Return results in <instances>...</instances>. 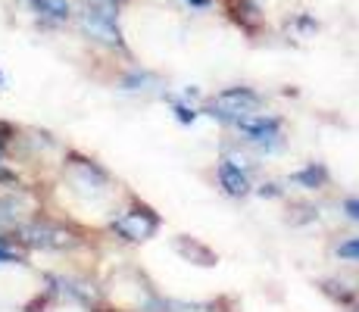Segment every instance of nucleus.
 I'll return each mask as SVG.
<instances>
[{
	"label": "nucleus",
	"mask_w": 359,
	"mask_h": 312,
	"mask_svg": "<svg viewBox=\"0 0 359 312\" xmlns=\"http://www.w3.org/2000/svg\"><path fill=\"white\" fill-rule=\"evenodd\" d=\"M188 6H194V10H206L210 6V0H184Z\"/></svg>",
	"instance_id": "2eb2a0df"
},
{
	"label": "nucleus",
	"mask_w": 359,
	"mask_h": 312,
	"mask_svg": "<svg viewBox=\"0 0 359 312\" xmlns=\"http://www.w3.org/2000/svg\"><path fill=\"white\" fill-rule=\"evenodd\" d=\"M13 259H16V256H13V253H10V250H6L4 244H0V262H13Z\"/></svg>",
	"instance_id": "dca6fc26"
},
{
	"label": "nucleus",
	"mask_w": 359,
	"mask_h": 312,
	"mask_svg": "<svg viewBox=\"0 0 359 312\" xmlns=\"http://www.w3.org/2000/svg\"><path fill=\"white\" fill-rule=\"evenodd\" d=\"M257 107H259V97L253 94L250 88H229V91H222L216 97V103H212V116L222 119V122H238Z\"/></svg>",
	"instance_id": "f03ea898"
},
{
	"label": "nucleus",
	"mask_w": 359,
	"mask_h": 312,
	"mask_svg": "<svg viewBox=\"0 0 359 312\" xmlns=\"http://www.w3.org/2000/svg\"><path fill=\"white\" fill-rule=\"evenodd\" d=\"M22 234H25V240L34 244V247H63V244H69V234L60 231V228H50V225H29V228H22Z\"/></svg>",
	"instance_id": "423d86ee"
},
{
	"label": "nucleus",
	"mask_w": 359,
	"mask_h": 312,
	"mask_svg": "<svg viewBox=\"0 0 359 312\" xmlns=\"http://www.w3.org/2000/svg\"><path fill=\"white\" fill-rule=\"evenodd\" d=\"M294 182H297V184H303V187H309V191H316V187L325 182V169H322V165H309V169L297 172Z\"/></svg>",
	"instance_id": "6e6552de"
},
{
	"label": "nucleus",
	"mask_w": 359,
	"mask_h": 312,
	"mask_svg": "<svg viewBox=\"0 0 359 312\" xmlns=\"http://www.w3.org/2000/svg\"><path fill=\"white\" fill-rule=\"evenodd\" d=\"M113 228L128 240H144L156 231V219L150 212H126V216L113 219Z\"/></svg>",
	"instance_id": "20e7f679"
},
{
	"label": "nucleus",
	"mask_w": 359,
	"mask_h": 312,
	"mask_svg": "<svg viewBox=\"0 0 359 312\" xmlns=\"http://www.w3.org/2000/svg\"><path fill=\"white\" fill-rule=\"evenodd\" d=\"M219 182H222V187L231 197H244V194L250 191V182H247L244 169H241L234 159H222V163H219Z\"/></svg>",
	"instance_id": "39448f33"
},
{
	"label": "nucleus",
	"mask_w": 359,
	"mask_h": 312,
	"mask_svg": "<svg viewBox=\"0 0 359 312\" xmlns=\"http://www.w3.org/2000/svg\"><path fill=\"white\" fill-rule=\"evenodd\" d=\"M175 113H178V119H182V122H194L197 119V109L188 107V103H178L175 100Z\"/></svg>",
	"instance_id": "f8f14e48"
},
{
	"label": "nucleus",
	"mask_w": 359,
	"mask_h": 312,
	"mask_svg": "<svg viewBox=\"0 0 359 312\" xmlns=\"http://www.w3.org/2000/svg\"><path fill=\"white\" fill-rule=\"evenodd\" d=\"M259 194H262V197H278L281 191H278V184H262V187H259Z\"/></svg>",
	"instance_id": "4468645a"
},
{
	"label": "nucleus",
	"mask_w": 359,
	"mask_h": 312,
	"mask_svg": "<svg viewBox=\"0 0 359 312\" xmlns=\"http://www.w3.org/2000/svg\"><path fill=\"white\" fill-rule=\"evenodd\" d=\"M344 212H347L353 222H359V200L356 197H350V200H344Z\"/></svg>",
	"instance_id": "ddd939ff"
},
{
	"label": "nucleus",
	"mask_w": 359,
	"mask_h": 312,
	"mask_svg": "<svg viewBox=\"0 0 359 312\" xmlns=\"http://www.w3.org/2000/svg\"><path fill=\"white\" fill-rule=\"evenodd\" d=\"M16 222V203L13 200H0V228L13 225Z\"/></svg>",
	"instance_id": "9b49d317"
},
{
	"label": "nucleus",
	"mask_w": 359,
	"mask_h": 312,
	"mask_svg": "<svg viewBox=\"0 0 359 312\" xmlns=\"http://www.w3.org/2000/svg\"><path fill=\"white\" fill-rule=\"evenodd\" d=\"M241 128V135L250 144H257L259 150H278L281 147V122L275 116H244L234 122Z\"/></svg>",
	"instance_id": "f257e3e1"
},
{
	"label": "nucleus",
	"mask_w": 359,
	"mask_h": 312,
	"mask_svg": "<svg viewBox=\"0 0 359 312\" xmlns=\"http://www.w3.org/2000/svg\"><path fill=\"white\" fill-rule=\"evenodd\" d=\"M81 25L94 34V38L107 41V44H119V29H116V16L109 4H97L91 10L81 13Z\"/></svg>",
	"instance_id": "7ed1b4c3"
},
{
	"label": "nucleus",
	"mask_w": 359,
	"mask_h": 312,
	"mask_svg": "<svg viewBox=\"0 0 359 312\" xmlns=\"http://www.w3.org/2000/svg\"><path fill=\"white\" fill-rule=\"evenodd\" d=\"M337 256H341V259H353V262H359V238L344 240V244L337 247Z\"/></svg>",
	"instance_id": "9d476101"
},
{
	"label": "nucleus",
	"mask_w": 359,
	"mask_h": 312,
	"mask_svg": "<svg viewBox=\"0 0 359 312\" xmlns=\"http://www.w3.org/2000/svg\"><path fill=\"white\" fill-rule=\"evenodd\" d=\"M122 85H126V91H144L147 85H156V79L147 75V72H135V75H128Z\"/></svg>",
	"instance_id": "1a4fd4ad"
},
{
	"label": "nucleus",
	"mask_w": 359,
	"mask_h": 312,
	"mask_svg": "<svg viewBox=\"0 0 359 312\" xmlns=\"http://www.w3.org/2000/svg\"><path fill=\"white\" fill-rule=\"evenodd\" d=\"M97 4H113V0H97Z\"/></svg>",
	"instance_id": "f3484780"
},
{
	"label": "nucleus",
	"mask_w": 359,
	"mask_h": 312,
	"mask_svg": "<svg viewBox=\"0 0 359 312\" xmlns=\"http://www.w3.org/2000/svg\"><path fill=\"white\" fill-rule=\"evenodd\" d=\"M25 4H32V10L38 13L44 22H66L69 19L66 0H25Z\"/></svg>",
	"instance_id": "0eeeda50"
}]
</instances>
